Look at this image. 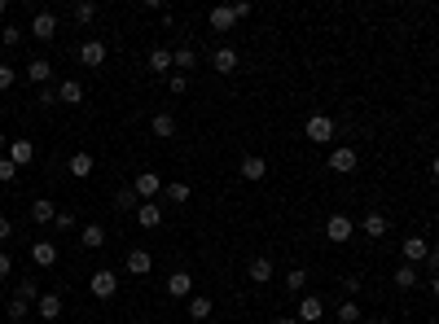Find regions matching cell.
<instances>
[{
    "instance_id": "cell-1",
    "label": "cell",
    "mask_w": 439,
    "mask_h": 324,
    "mask_svg": "<svg viewBox=\"0 0 439 324\" xmlns=\"http://www.w3.org/2000/svg\"><path fill=\"white\" fill-rule=\"evenodd\" d=\"M303 131H307V140L325 145V140H334V118H329V114H312V118L303 123Z\"/></svg>"
},
{
    "instance_id": "cell-2",
    "label": "cell",
    "mask_w": 439,
    "mask_h": 324,
    "mask_svg": "<svg viewBox=\"0 0 439 324\" xmlns=\"http://www.w3.org/2000/svg\"><path fill=\"white\" fill-rule=\"evenodd\" d=\"M351 233H356L351 215H329V219H325V237H329V241H334V246L351 241Z\"/></svg>"
},
{
    "instance_id": "cell-3",
    "label": "cell",
    "mask_w": 439,
    "mask_h": 324,
    "mask_svg": "<svg viewBox=\"0 0 439 324\" xmlns=\"http://www.w3.org/2000/svg\"><path fill=\"white\" fill-rule=\"evenodd\" d=\"M360 166V153H356L351 145H338L334 153H329V171L334 175H347V171H356Z\"/></svg>"
},
{
    "instance_id": "cell-4",
    "label": "cell",
    "mask_w": 439,
    "mask_h": 324,
    "mask_svg": "<svg viewBox=\"0 0 439 324\" xmlns=\"http://www.w3.org/2000/svg\"><path fill=\"white\" fill-rule=\"evenodd\" d=\"M31 35H35V40H44V44L57 35V14H53V9H40V14L31 18Z\"/></svg>"
},
{
    "instance_id": "cell-5",
    "label": "cell",
    "mask_w": 439,
    "mask_h": 324,
    "mask_svg": "<svg viewBox=\"0 0 439 324\" xmlns=\"http://www.w3.org/2000/svg\"><path fill=\"white\" fill-rule=\"evenodd\" d=\"M75 57H79V66H92V70H97V66L105 62V44H101V40H84V44L75 49Z\"/></svg>"
},
{
    "instance_id": "cell-6",
    "label": "cell",
    "mask_w": 439,
    "mask_h": 324,
    "mask_svg": "<svg viewBox=\"0 0 439 324\" xmlns=\"http://www.w3.org/2000/svg\"><path fill=\"white\" fill-rule=\"evenodd\" d=\"M132 188H136V197L154 202V193H163V175H159V171H141V175L132 180Z\"/></svg>"
},
{
    "instance_id": "cell-7",
    "label": "cell",
    "mask_w": 439,
    "mask_h": 324,
    "mask_svg": "<svg viewBox=\"0 0 439 324\" xmlns=\"http://www.w3.org/2000/svg\"><path fill=\"white\" fill-rule=\"evenodd\" d=\"M88 290L97 294V298H114L119 290V281H114V272L110 268H101V272H92V281H88Z\"/></svg>"
},
{
    "instance_id": "cell-8",
    "label": "cell",
    "mask_w": 439,
    "mask_h": 324,
    "mask_svg": "<svg viewBox=\"0 0 439 324\" xmlns=\"http://www.w3.org/2000/svg\"><path fill=\"white\" fill-rule=\"evenodd\" d=\"M321 316H325V303L316 294H307L299 303V316H294V320H299V324H321Z\"/></svg>"
},
{
    "instance_id": "cell-9",
    "label": "cell",
    "mask_w": 439,
    "mask_h": 324,
    "mask_svg": "<svg viewBox=\"0 0 439 324\" xmlns=\"http://www.w3.org/2000/svg\"><path fill=\"white\" fill-rule=\"evenodd\" d=\"M35 316L40 320H62V294H40L35 298Z\"/></svg>"
},
{
    "instance_id": "cell-10",
    "label": "cell",
    "mask_w": 439,
    "mask_h": 324,
    "mask_svg": "<svg viewBox=\"0 0 439 324\" xmlns=\"http://www.w3.org/2000/svg\"><path fill=\"white\" fill-rule=\"evenodd\" d=\"M207 22H211V31H233V22H237V14H233V5H216V9H211V14H207Z\"/></svg>"
},
{
    "instance_id": "cell-11",
    "label": "cell",
    "mask_w": 439,
    "mask_h": 324,
    "mask_svg": "<svg viewBox=\"0 0 439 324\" xmlns=\"http://www.w3.org/2000/svg\"><path fill=\"white\" fill-rule=\"evenodd\" d=\"M264 175H268V162L259 158V153H246V158H242V180H251V184H259Z\"/></svg>"
},
{
    "instance_id": "cell-12",
    "label": "cell",
    "mask_w": 439,
    "mask_h": 324,
    "mask_svg": "<svg viewBox=\"0 0 439 324\" xmlns=\"http://www.w3.org/2000/svg\"><path fill=\"white\" fill-rule=\"evenodd\" d=\"M211 66H216L220 75H233V70H237V49H229V44H220V49L211 53Z\"/></svg>"
},
{
    "instance_id": "cell-13",
    "label": "cell",
    "mask_w": 439,
    "mask_h": 324,
    "mask_svg": "<svg viewBox=\"0 0 439 324\" xmlns=\"http://www.w3.org/2000/svg\"><path fill=\"white\" fill-rule=\"evenodd\" d=\"M400 250H405V263H426V255H431V241H426V237H409Z\"/></svg>"
},
{
    "instance_id": "cell-14",
    "label": "cell",
    "mask_w": 439,
    "mask_h": 324,
    "mask_svg": "<svg viewBox=\"0 0 439 324\" xmlns=\"http://www.w3.org/2000/svg\"><path fill=\"white\" fill-rule=\"evenodd\" d=\"M22 75H27L31 83H40V88H44V83H49V75H53L49 57H31V62H27V70H22Z\"/></svg>"
},
{
    "instance_id": "cell-15",
    "label": "cell",
    "mask_w": 439,
    "mask_h": 324,
    "mask_svg": "<svg viewBox=\"0 0 439 324\" xmlns=\"http://www.w3.org/2000/svg\"><path fill=\"white\" fill-rule=\"evenodd\" d=\"M92 166H97V162H92V153H84V149H79V153H70L66 171L75 175V180H88V175H92Z\"/></svg>"
},
{
    "instance_id": "cell-16",
    "label": "cell",
    "mask_w": 439,
    "mask_h": 324,
    "mask_svg": "<svg viewBox=\"0 0 439 324\" xmlns=\"http://www.w3.org/2000/svg\"><path fill=\"white\" fill-rule=\"evenodd\" d=\"M136 224L141 228H159L163 224V206H159V202H141V206H136Z\"/></svg>"
},
{
    "instance_id": "cell-17",
    "label": "cell",
    "mask_w": 439,
    "mask_h": 324,
    "mask_svg": "<svg viewBox=\"0 0 439 324\" xmlns=\"http://www.w3.org/2000/svg\"><path fill=\"white\" fill-rule=\"evenodd\" d=\"M167 294L172 298H189V294H194V276H189V272H172L167 276Z\"/></svg>"
},
{
    "instance_id": "cell-18",
    "label": "cell",
    "mask_w": 439,
    "mask_h": 324,
    "mask_svg": "<svg viewBox=\"0 0 439 324\" xmlns=\"http://www.w3.org/2000/svg\"><path fill=\"white\" fill-rule=\"evenodd\" d=\"M127 272H132V276H150L154 272V255H150V250H132V255H127Z\"/></svg>"
},
{
    "instance_id": "cell-19",
    "label": "cell",
    "mask_w": 439,
    "mask_h": 324,
    "mask_svg": "<svg viewBox=\"0 0 439 324\" xmlns=\"http://www.w3.org/2000/svg\"><path fill=\"white\" fill-rule=\"evenodd\" d=\"M246 272H251V281H255V285H268V281H272V259H268V255H255Z\"/></svg>"
},
{
    "instance_id": "cell-20",
    "label": "cell",
    "mask_w": 439,
    "mask_h": 324,
    "mask_svg": "<svg viewBox=\"0 0 439 324\" xmlns=\"http://www.w3.org/2000/svg\"><path fill=\"white\" fill-rule=\"evenodd\" d=\"M57 101H66V105H79V101H84V83H79V79H66V83H57Z\"/></svg>"
},
{
    "instance_id": "cell-21",
    "label": "cell",
    "mask_w": 439,
    "mask_h": 324,
    "mask_svg": "<svg viewBox=\"0 0 439 324\" xmlns=\"http://www.w3.org/2000/svg\"><path fill=\"white\" fill-rule=\"evenodd\" d=\"M163 197H167V202H176V206H185V202L194 197V188H189L185 180H172V184H163Z\"/></svg>"
},
{
    "instance_id": "cell-22",
    "label": "cell",
    "mask_w": 439,
    "mask_h": 324,
    "mask_svg": "<svg viewBox=\"0 0 439 324\" xmlns=\"http://www.w3.org/2000/svg\"><path fill=\"white\" fill-rule=\"evenodd\" d=\"M31 219H35V224H53V219H57V206H53L49 197H35V202H31Z\"/></svg>"
},
{
    "instance_id": "cell-23",
    "label": "cell",
    "mask_w": 439,
    "mask_h": 324,
    "mask_svg": "<svg viewBox=\"0 0 439 324\" xmlns=\"http://www.w3.org/2000/svg\"><path fill=\"white\" fill-rule=\"evenodd\" d=\"M150 131H154L159 140H172V136H176V118H172V114H154V118H150Z\"/></svg>"
},
{
    "instance_id": "cell-24",
    "label": "cell",
    "mask_w": 439,
    "mask_h": 324,
    "mask_svg": "<svg viewBox=\"0 0 439 324\" xmlns=\"http://www.w3.org/2000/svg\"><path fill=\"white\" fill-rule=\"evenodd\" d=\"M31 158H35V145H31V140H9V162L27 166Z\"/></svg>"
},
{
    "instance_id": "cell-25",
    "label": "cell",
    "mask_w": 439,
    "mask_h": 324,
    "mask_svg": "<svg viewBox=\"0 0 439 324\" xmlns=\"http://www.w3.org/2000/svg\"><path fill=\"white\" fill-rule=\"evenodd\" d=\"M31 259L40 263V268H53V263H57V246L53 241H35L31 246Z\"/></svg>"
},
{
    "instance_id": "cell-26",
    "label": "cell",
    "mask_w": 439,
    "mask_h": 324,
    "mask_svg": "<svg viewBox=\"0 0 439 324\" xmlns=\"http://www.w3.org/2000/svg\"><path fill=\"white\" fill-rule=\"evenodd\" d=\"M172 66H176V70H181V75H189V70H194V66H198V53H194V49H189V44H181V49H176V53H172Z\"/></svg>"
},
{
    "instance_id": "cell-27",
    "label": "cell",
    "mask_w": 439,
    "mask_h": 324,
    "mask_svg": "<svg viewBox=\"0 0 439 324\" xmlns=\"http://www.w3.org/2000/svg\"><path fill=\"white\" fill-rule=\"evenodd\" d=\"M360 228H365V237H387V215L382 210H369Z\"/></svg>"
},
{
    "instance_id": "cell-28",
    "label": "cell",
    "mask_w": 439,
    "mask_h": 324,
    "mask_svg": "<svg viewBox=\"0 0 439 324\" xmlns=\"http://www.w3.org/2000/svg\"><path fill=\"white\" fill-rule=\"evenodd\" d=\"M79 241H84V250H101L105 246V228L101 224H88L84 233H79Z\"/></svg>"
},
{
    "instance_id": "cell-29",
    "label": "cell",
    "mask_w": 439,
    "mask_h": 324,
    "mask_svg": "<svg viewBox=\"0 0 439 324\" xmlns=\"http://www.w3.org/2000/svg\"><path fill=\"white\" fill-rule=\"evenodd\" d=\"M70 18H75V27H88V22L97 18V5H92V0H79V5L70 9Z\"/></svg>"
},
{
    "instance_id": "cell-30",
    "label": "cell",
    "mask_w": 439,
    "mask_h": 324,
    "mask_svg": "<svg viewBox=\"0 0 439 324\" xmlns=\"http://www.w3.org/2000/svg\"><path fill=\"white\" fill-rule=\"evenodd\" d=\"M14 298H22V303H35V298H40V285H35V276H22L18 290H14Z\"/></svg>"
},
{
    "instance_id": "cell-31",
    "label": "cell",
    "mask_w": 439,
    "mask_h": 324,
    "mask_svg": "<svg viewBox=\"0 0 439 324\" xmlns=\"http://www.w3.org/2000/svg\"><path fill=\"white\" fill-rule=\"evenodd\" d=\"M114 206H119V210H136V206H141L136 188H132V184H127V188H119V193H114Z\"/></svg>"
},
{
    "instance_id": "cell-32",
    "label": "cell",
    "mask_w": 439,
    "mask_h": 324,
    "mask_svg": "<svg viewBox=\"0 0 439 324\" xmlns=\"http://www.w3.org/2000/svg\"><path fill=\"white\" fill-rule=\"evenodd\" d=\"M189 320H211V298H189Z\"/></svg>"
},
{
    "instance_id": "cell-33",
    "label": "cell",
    "mask_w": 439,
    "mask_h": 324,
    "mask_svg": "<svg viewBox=\"0 0 439 324\" xmlns=\"http://www.w3.org/2000/svg\"><path fill=\"white\" fill-rule=\"evenodd\" d=\"M413 285H418V268H413V263L396 268V290H413Z\"/></svg>"
},
{
    "instance_id": "cell-34",
    "label": "cell",
    "mask_w": 439,
    "mask_h": 324,
    "mask_svg": "<svg viewBox=\"0 0 439 324\" xmlns=\"http://www.w3.org/2000/svg\"><path fill=\"white\" fill-rule=\"evenodd\" d=\"M9 324H22V320H27V311H31V303H22V298H9Z\"/></svg>"
},
{
    "instance_id": "cell-35",
    "label": "cell",
    "mask_w": 439,
    "mask_h": 324,
    "mask_svg": "<svg viewBox=\"0 0 439 324\" xmlns=\"http://www.w3.org/2000/svg\"><path fill=\"white\" fill-rule=\"evenodd\" d=\"M18 171H22V166H18V162H9V153H0V184H14Z\"/></svg>"
},
{
    "instance_id": "cell-36",
    "label": "cell",
    "mask_w": 439,
    "mask_h": 324,
    "mask_svg": "<svg viewBox=\"0 0 439 324\" xmlns=\"http://www.w3.org/2000/svg\"><path fill=\"white\" fill-rule=\"evenodd\" d=\"M338 324H360V307H356V298H347V303L338 307Z\"/></svg>"
},
{
    "instance_id": "cell-37",
    "label": "cell",
    "mask_w": 439,
    "mask_h": 324,
    "mask_svg": "<svg viewBox=\"0 0 439 324\" xmlns=\"http://www.w3.org/2000/svg\"><path fill=\"white\" fill-rule=\"evenodd\" d=\"M303 285H307V272H303V268H290V276H286V290H290V294H303Z\"/></svg>"
},
{
    "instance_id": "cell-38",
    "label": "cell",
    "mask_w": 439,
    "mask_h": 324,
    "mask_svg": "<svg viewBox=\"0 0 439 324\" xmlns=\"http://www.w3.org/2000/svg\"><path fill=\"white\" fill-rule=\"evenodd\" d=\"M172 66V53L167 49H150V70H167Z\"/></svg>"
},
{
    "instance_id": "cell-39",
    "label": "cell",
    "mask_w": 439,
    "mask_h": 324,
    "mask_svg": "<svg viewBox=\"0 0 439 324\" xmlns=\"http://www.w3.org/2000/svg\"><path fill=\"white\" fill-rule=\"evenodd\" d=\"M0 44H5V49H18V44H22V31L14 27V22H9V27L0 31Z\"/></svg>"
},
{
    "instance_id": "cell-40",
    "label": "cell",
    "mask_w": 439,
    "mask_h": 324,
    "mask_svg": "<svg viewBox=\"0 0 439 324\" xmlns=\"http://www.w3.org/2000/svg\"><path fill=\"white\" fill-rule=\"evenodd\" d=\"M14 79H18V70H14V66H0V92L14 88Z\"/></svg>"
},
{
    "instance_id": "cell-41",
    "label": "cell",
    "mask_w": 439,
    "mask_h": 324,
    "mask_svg": "<svg viewBox=\"0 0 439 324\" xmlns=\"http://www.w3.org/2000/svg\"><path fill=\"white\" fill-rule=\"evenodd\" d=\"M9 272H14V255H9V250H0V281H9Z\"/></svg>"
},
{
    "instance_id": "cell-42",
    "label": "cell",
    "mask_w": 439,
    "mask_h": 324,
    "mask_svg": "<svg viewBox=\"0 0 439 324\" xmlns=\"http://www.w3.org/2000/svg\"><path fill=\"white\" fill-rule=\"evenodd\" d=\"M57 228H62V233H70V228H75V215H70V210H57V219H53Z\"/></svg>"
},
{
    "instance_id": "cell-43",
    "label": "cell",
    "mask_w": 439,
    "mask_h": 324,
    "mask_svg": "<svg viewBox=\"0 0 439 324\" xmlns=\"http://www.w3.org/2000/svg\"><path fill=\"white\" fill-rule=\"evenodd\" d=\"M167 88L176 92V97H181V92L189 88V75H172V79H167Z\"/></svg>"
},
{
    "instance_id": "cell-44",
    "label": "cell",
    "mask_w": 439,
    "mask_h": 324,
    "mask_svg": "<svg viewBox=\"0 0 439 324\" xmlns=\"http://www.w3.org/2000/svg\"><path fill=\"white\" fill-rule=\"evenodd\" d=\"M343 294H347V298L360 294V276H347V281H343Z\"/></svg>"
},
{
    "instance_id": "cell-45",
    "label": "cell",
    "mask_w": 439,
    "mask_h": 324,
    "mask_svg": "<svg viewBox=\"0 0 439 324\" xmlns=\"http://www.w3.org/2000/svg\"><path fill=\"white\" fill-rule=\"evenodd\" d=\"M9 237H14V219H9V215H0V241H9Z\"/></svg>"
},
{
    "instance_id": "cell-46",
    "label": "cell",
    "mask_w": 439,
    "mask_h": 324,
    "mask_svg": "<svg viewBox=\"0 0 439 324\" xmlns=\"http://www.w3.org/2000/svg\"><path fill=\"white\" fill-rule=\"evenodd\" d=\"M40 105H57V88L44 83V88H40Z\"/></svg>"
},
{
    "instance_id": "cell-47",
    "label": "cell",
    "mask_w": 439,
    "mask_h": 324,
    "mask_svg": "<svg viewBox=\"0 0 439 324\" xmlns=\"http://www.w3.org/2000/svg\"><path fill=\"white\" fill-rule=\"evenodd\" d=\"M233 14H237V18H251V14H255V9H251V0H237V5H233Z\"/></svg>"
},
{
    "instance_id": "cell-48",
    "label": "cell",
    "mask_w": 439,
    "mask_h": 324,
    "mask_svg": "<svg viewBox=\"0 0 439 324\" xmlns=\"http://www.w3.org/2000/svg\"><path fill=\"white\" fill-rule=\"evenodd\" d=\"M426 268L439 276V246H431V255H426Z\"/></svg>"
},
{
    "instance_id": "cell-49",
    "label": "cell",
    "mask_w": 439,
    "mask_h": 324,
    "mask_svg": "<svg viewBox=\"0 0 439 324\" xmlns=\"http://www.w3.org/2000/svg\"><path fill=\"white\" fill-rule=\"evenodd\" d=\"M431 175L439 180V153H435V158H431Z\"/></svg>"
},
{
    "instance_id": "cell-50",
    "label": "cell",
    "mask_w": 439,
    "mask_h": 324,
    "mask_svg": "<svg viewBox=\"0 0 439 324\" xmlns=\"http://www.w3.org/2000/svg\"><path fill=\"white\" fill-rule=\"evenodd\" d=\"M431 294H435V298H439V276H435V281H431Z\"/></svg>"
},
{
    "instance_id": "cell-51",
    "label": "cell",
    "mask_w": 439,
    "mask_h": 324,
    "mask_svg": "<svg viewBox=\"0 0 439 324\" xmlns=\"http://www.w3.org/2000/svg\"><path fill=\"white\" fill-rule=\"evenodd\" d=\"M277 324H299V320H294V316H286V320H277Z\"/></svg>"
},
{
    "instance_id": "cell-52",
    "label": "cell",
    "mask_w": 439,
    "mask_h": 324,
    "mask_svg": "<svg viewBox=\"0 0 439 324\" xmlns=\"http://www.w3.org/2000/svg\"><path fill=\"white\" fill-rule=\"evenodd\" d=\"M5 145H9V140H5V131H0V149H5Z\"/></svg>"
},
{
    "instance_id": "cell-53",
    "label": "cell",
    "mask_w": 439,
    "mask_h": 324,
    "mask_svg": "<svg viewBox=\"0 0 439 324\" xmlns=\"http://www.w3.org/2000/svg\"><path fill=\"white\" fill-rule=\"evenodd\" d=\"M360 324H382V320H360Z\"/></svg>"
},
{
    "instance_id": "cell-54",
    "label": "cell",
    "mask_w": 439,
    "mask_h": 324,
    "mask_svg": "<svg viewBox=\"0 0 439 324\" xmlns=\"http://www.w3.org/2000/svg\"><path fill=\"white\" fill-rule=\"evenodd\" d=\"M0 14H5V0H0Z\"/></svg>"
},
{
    "instance_id": "cell-55",
    "label": "cell",
    "mask_w": 439,
    "mask_h": 324,
    "mask_svg": "<svg viewBox=\"0 0 439 324\" xmlns=\"http://www.w3.org/2000/svg\"><path fill=\"white\" fill-rule=\"evenodd\" d=\"M132 324H145V320H132Z\"/></svg>"
}]
</instances>
